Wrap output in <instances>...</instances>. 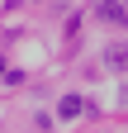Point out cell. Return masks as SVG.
Segmentation results:
<instances>
[{"mask_svg": "<svg viewBox=\"0 0 128 133\" xmlns=\"http://www.w3.org/2000/svg\"><path fill=\"white\" fill-rule=\"evenodd\" d=\"M104 66L123 71V66H128V43H109V48H104Z\"/></svg>", "mask_w": 128, "mask_h": 133, "instance_id": "7a4b0ae2", "label": "cell"}, {"mask_svg": "<svg viewBox=\"0 0 128 133\" xmlns=\"http://www.w3.org/2000/svg\"><path fill=\"white\" fill-rule=\"evenodd\" d=\"M100 19H104V24H114V29H123V24H128V10L114 5V0H100Z\"/></svg>", "mask_w": 128, "mask_h": 133, "instance_id": "6da1fadb", "label": "cell"}, {"mask_svg": "<svg viewBox=\"0 0 128 133\" xmlns=\"http://www.w3.org/2000/svg\"><path fill=\"white\" fill-rule=\"evenodd\" d=\"M81 109H86V100H81V95H67V100L57 105V114H62V119H76Z\"/></svg>", "mask_w": 128, "mask_h": 133, "instance_id": "3957f363", "label": "cell"}]
</instances>
